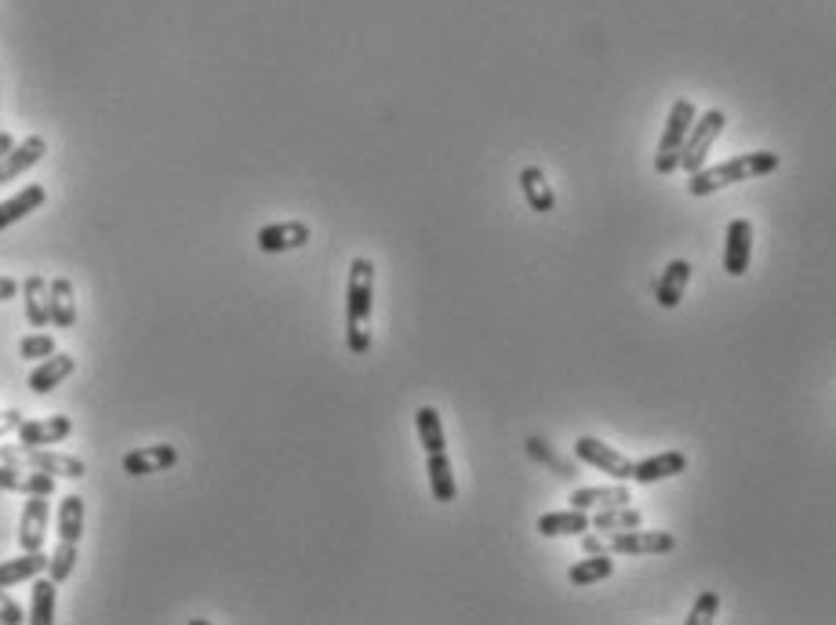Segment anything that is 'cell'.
Instances as JSON below:
<instances>
[{
    "mask_svg": "<svg viewBox=\"0 0 836 625\" xmlns=\"http://www.w3.org/2000/svg\"><path fill=\"white\" fill-rule=\"evenodd\" d=\"M19 426H22V411H15V408H11V411H4V415H0V436L15 433Z\"/></svg>",
    "mask_w": 836,
    "mask_h": 625,
    "instance_id": "d590c367",
    "label": "cell"
},
{
    "mask_svg": "<svg viewBox=\"0 0 836 625\" xmlns=\"http://www.w3.org/2000/svg\"><path fill=\"white\" fill-rule=\"evenodd\" d=\"M77 568V542H58L55 553L47 557V578H52L55 585H63L69 574H74Z\"/></svg>",
    "mask_w": 836,
    "mask_h": 625,
    "instance_id": "1f68e13d",
    "label": "cell"
},
{
    "mask_svg": "<svg viewBox=\"0 0 836 625\" xmlns=\"http://www.w3.org/2000/svg\"><path fill=\"white\" fill-rule=\"evenodd\" d=\"M0 462L11 466H26L37 469V473H52V477H66V480H84L88 477V466L74 455H58L52 447H22V444H8L0 447Z\"/></svg>",
    "mask_w": 836,
    "mask_h": 625,
    "instance_id": "277c9868",
    "label": "cell"
},
{
    "mask_svg": "<svg viewBox=\"0 0 836 625\" xmlns=\"http://www.w3.org/2000/svg\"><path fill=\"white\" fill-rule=\"evenodd\" d=\"M575 458H579V462H585V466L601 469V473H607L612 480L629 483L632 462H629L623 451H615L612 444L596 440V436H579V440H575Z\"/></svg>",
    "mask_w": 836,
    "mask_h": 625,
    "instance_id": "52a82bcc",
    "label": "cell"
},
{
    "mask_svg": "<svg viewBox=\"0 0 836 625\" xmlns=\"http://www.w3.org/2000/svg\"><path fill=\"white\" fill-rule=\"evenodd\" d=\"M0 491H11V494H52L58 491V477L52 473H37V469H26V466H11V462H0Z\"/></svg>",
    "mask_w": 836,
    "mask_h": 625,
    "instance_id": "30bf717a",
    "label": "cell"
},
{
    "mask_svg": "<svg viewBox=\"0 0 836 625\" xmlns=\"http://www.w3.org/2000/svg\"><path fill=\"white\" fill-rule=\"evenodd\" d=\"M632 494L623 480L607 483V488H579L571 491V510H607V505H629Z\"/></svg>",
    "mask_w": 836,
    "mask_h": 625,
    "instance_id": "d6986e66",
    "label": "cell"
},
{
    "mask_svg": "<svg viewBox=\"0 0 836 625\" xmlns=\"http://www.w3.org/2000/svg\"><path fill=\"white\" fill-rule=\"evenodd\" d=\"M47 516H52L47 494H30V502L22 505V516H19V546L22 549H44Z\"/></svg>",
    "mask_w": 836,
    "mask_h": 625,
    "instance_id": "5bb4252c",
    "label": "cell"
},
{
    "mask_svg": "<svg viewBox=\"0 0 836 625\" xmlns=\"http://www.w3.org/2000/svg\"><path fill=\"white\" fill-rule=\"evenodd\" d=\"M716 611H721V596H716L713 589H706V593H698L695 607H691L688 625H710L716 618Z\"/></svg>",
    "mask_w": 836,
    "mask_h": 625,
    "instance_id": "836d02e7",
    "label": "cell"
},
{
    "mask_svg": "<svg viewBox=\"0 0 836 625\" xmlns=\"http://www.w3.org/2000/svg\"><path fill=\"white\" fill-rule=\"evenodd\" d=\"M22 622H26V615H22V607L8 596V589L0 585V625H22Z\"/></svg>",
    "mask_w": 836,
    "mask_h": 625,
    "instance_id": "e575fe53",
    "label": "cell"
},
{
    "mask_svg": "<svg viewBox=\"0 0 836 625\" xmlns=\"http://www.w3.org/2000/svg\"><path fill=\"white\" fill-rule=\"evenodd\" d=\"M375 310V266L372 258H353L350 284H345V346L353 357H367L372 335L364 332L367 316Z\"/></svg>",
    "mask_w": 836,
    "mask_h": 625,
    "instance_id": "7a4b0ae2",
    "label": "cell"
},
{
    "mask_svg": "<svg viewBox=\"0 0 836 625\" xmlns=\"http://www.w3.org/2000/svg\"><path fill=\"white\" fill-rule=\"evenodd\" d=\"M415 429H418V444H422L426 455L433 451H448V440H444V422H440V411L422 404L415 411Z\"/></svg>",
    "mask_w": 836,
    "mask_h": 625,
    "instance_id": "4316f807",
    "label": "cell"
},
{
    "mask_svg": "<svg viewBox=\"0 0 836 625\" xmlns=\"http://www.w3.org/2000/svg\"><path fill=\"white\" fill-rule=\"evenodd\" d=\"M749 263H752V222L732 219L727 222V237H724V274L735 280L746 277Z\"/></svg>",
    "mask_w": 836,
    "mask_h": 625,
    "instance_id": "ba28073f",
    "label": "cell"
},
{
    "mask_svg": "<svg viewBox=\"0 0 836 625\" xmlns=\"http://www.w3.org/2000/svg\"><path fill=\"white\" fill-rule=\"evenodd\" d=\"M77 371V360L69 357V353H52V357H44V360H37V368L30 371V379H26V386L33 389L37 397H44V393H52L55 386H63L69 375Z\"/></svg>",
    "mask_w": 836,
    "mask_h": 625,
    "instance_id": "2e32d148",
    "label": "cell"
},
{
    "mask_svg": "<svg viewBox=\"0 0 836 625\" xmlns=\"http://www.w3.org/2000/svg\"><path fill=\"white\" fill-rule=\"evenodd\" d=\"M309 237H314V233H309L306 222H273V226H262L255 233V244H258V252H266V255H284V252L306 247Z\"/></svg>",
    "mask_w": 836,
    "mask_h": 625,
    "instance_id": "8fae6325",
    "label": "cell"
},
{
    "mask_svg": "<svg viewBox=\"0 0 836 625\" xmlns=\"http://www.w3.org/2000/svg\"><path fill=\"white\" fill-rule=\"evenodd\" d=\"M724 124H727L724 110H706L691 121V132L684 138V146H680V171L695 175L698 168H706V157L716 146V138L724 135Z\"/></svg>",
    "mask_w": 836,
    "mask_h": 625,
    "instance_id": "5b68a950",
    "label": "cell"
},
{
    "mask_svg": "<svg viewBox=\"0 0 836 625\" xmlns=\"http://www.w3.org/2000/svg\"><path fill=\"white\" fill-rule=\"evenodd\" d=\"M535 531L542 538H575L590 531V513L585 510H564V513H546L535 521Z\"/></svg>",
    "mask_w": 836,
    "mask_h": 625,
    "instance_id": "603a6c76",
    "label": "cell"
},
{
    "mask_svg": "<svg viewBox=\"0 0 836 625\" xmlns=\"http://www.w3.org/2000/svg\"><path fill=\"white\" fill-rule=\"evenodd\" d=\"M517 182H520V193H524V200H528V208L535 211V215H553V211H557V193H553V186H549L542 168L528 164V168H520Z\"/></svg>",
    "mask_w": 836,
    "mask_h": 625,
    "instance_id": "e0dca14e",
    "label": "cell"
},
{
    "mask_svg": "<svg viewBox=\"0 0 836 625\" xmlns=\"http://www.w3.org/2000/svg\"><path fill=\"white\" fill-rule=\"evenodd\" d=\"M426 477H429V491H433L437 502H455L459 499V483H455V469H451L448 451H433L426 455Z\"/></svg>",
    "mask_w": 836,
    "mask_h": 625,
    "instance_id": "ffe728a7",
    "label": "cell"
},
{
    "mask_svg": "<svg viewBox=\"0 0 836 625\" xmlns=\"http://www.w3.org/2000/svg\"><path fill=\"white\" fill-rule=\"evenodd\" d=\"M84 535V499L80 494H66L58 502V542H80Z\"/></svg>",
    "mask_w": 836,
    "mask_h": 625,
    "instance_id": "4dcf8cb0",
    "label": "cell"
},
{
    "mask_svg": "<svg viewBox=\"0 0 836 625\" xmlns=\"http://www.w3.org/2000/svg\"><path fill=\"white\" fill-rule=\"evenodd\" d=\"M590 527L596 531V535H618V531L644 527V513L632 510V505H607V510H596Z\"/></svg>",
    "mask_w": 836,
    "mask_h": 625,
    "instance_id": "484cf974",
    "label": "cell"
},
{
    "mask_svg": "<svg viewBox=\"0 0 836 625\" xmlns=\"http://www.w3.org/2000/svg\"><path fill=\"white\" fill-rule=\"evenodd\" d=\"M47 310H52V324L63 327V332H69V327L77 324V294H74V284H69V277H55L52 284H47Z\"/></svg>",
    "mask_w": 836,
    "mask_h": 625,
    "instance_id": "7402d4cb",
    "label": "cell"
},
{
    "mask_svg": "<svg viewBox=\"0 0 836 625\" xmlns=\"http://www.w3.org/2000/svg\"><path fill=\"white\" fill-rule=\"evenodd\" d=\"M47 200V190L41 182L26 186V190H19L11 200H0V233H4L8 226H15V222L30 219L33 211H37L41 204Z\"/></svg>",
    "mask_w": 836,
    "mask_h": 625,
    "instance_id": "44dd1931",
    "label": "cell"
},
{
    "mask_svg": "<svg viewBox=\"0 0 836 625\" xmlns=\"http://www.w3.org/2000/svg\"><path fill=\"white\" fill-rule=\"evenodd\" d=\"M612 574H615V560L607 557V553H585L579 563H571L568 582L571 585H596V582H604V578H612Z\"/></svg>",
    "mask_w": 836,
    "mask_h": 625,
    "instance_id": "83f0119b",
    "label": "cell"
},
{
    "mask_svg": "<svg viewBox=\"0 0 836 625\" xmlns=\"http://www.w3.org/2000/svg\"><path fill=\"white\" fill-rule=\"evenodd\" d=\"M58 349V342H55V335H47V332H33V335H26L19 342V357L22 360H44V357H52V353Z\"/></svg>",
    "mask_w": 836,
    "mask_h": 625,
    "instance_id": "d6a6232c",
    "label": "cell"
},
{
    "mask_svg": "<svg viewBox=\"0 0 836 625\" xmlns=\"http://www.w3.org/2000/svg\"><path fill=\"white\" fill-rule=\"evenodd\" d=\"M44 571H47V557H44V553L41 549H22V557L0 563V585L11 589V585H19V582H33V578L44 574Z\"/></svg>",
    "mask_w": 836,
    "mask_h": 625,
    "instance_id": "cb8c5ba5",
    "label": "cell"
},
{
    "mask_svg": "<svg viewBox=\"0 0 836 625\" xmlns=\"http://www.w3.org/2000/svg\"><path fill=\"white\" fill-rule=\"evenodd\" d=\"M19 294V284L11 277H0V302H11Z\"/></svg>",
    "mask_w": 836,
    "mask_h": 625,
    "instance_id": "8d00e7d4",
    "label": "cell"
},
{
    "mask_svg": "<svg viewBox=\"0 0 836 625\" xmlns=\"http://www.w3.org/2000/svg\"><path fill=\"white\" fill-rule=\"evenodd\" d=\"M680 473H688V455L684 451H662L651 458H640L632 462V483H659V480H673Z\"/></svg>",
    "mask_w": 836,
    "mask_h": 625,
    "instance_id": "9a60e30c",
    "label": "cell"
},
{
    "mask_svg": "<svg viewBox=\"0 0 836 625\" xmlns=\"http://www.w3.org/2000/svg\"><path fill=\"white\" fill-rule=\"evenodd\" d=\"M19 291H22V302H26L30 327H47V324H52V310H47V280L33 274V277L22 280Z\"/></svg>",
    "mask_w": 836,
    "mask_h": 625,
    "instance_id": "d4e9b609",
    "label": "cell"
},
{
    "mask_svg": "<svg viewBox=\"0 0 836 625\" xmlns=\"http://www.w3.org/2000/svg\"><path fill=\"white\" fill-rule=\"evenodd\" d=\"M782 157L771 149H752V153H738V157L713 164V168H698L695 175H688V193L691 197H713L716 190H727V186H738L746 179H763V175L779 171Z\"/></svg>",
    "mask_w": 836,
    "mask_h": 625,
    "instance_id": "6da1fadb",
    "label": "cell"
},
{
    "mask_svg": "<svg viewBox=\"0 0 836 625\" xmlns=\"http://www.w3.org/2000/svg\"><path fill=\"white\" fill-rule=\"evenodd\" d=\"M524 447H528V455L535 458V462L549 466V473H557L560 480H571V483L579 480V466L568 462V458H560L553 447L542 440V436H528V444H524Z\"/></svg>",
    "mask_w": 836,
    "mask_h": 625,
    "instance_id": "f546056e",
    "label": "cell"
},
{
    "mask_svg": "<svg viewBox=\"0 0 836 625\" xmlns=\"http://www.w3.org/2000/svg\"><path fill=\"white\" fill-rule=\"evenodd\" d=\"M11 146H15V138H11L8 132H0V157H4V153H8Z\"/></svg>",
    "mask_w": 836,
    "mask_h": 625,
    "instance_id": "74e56055",
    "label": "cell"
},
{
    "mask_svg": "<svg viewBox=\"0 0 836 625\" xmlns=\"http://www.w3.org/2000/svg\"><path fill=\"white\" fill-rule=\"evenodd\" d=\"M0 494H4V491H0Z\"/></svg>",
    "mask_w": 836,
    "mask_h": 625,
    "instance_id": "f35d334b",
    "label": "cell"
},
{
    "mask_svg": "<svg viewBox=\"0 0 836 625\" xmlns=\"http://www.w3.org/2000/svg\"><path fill=\"white\" fill-rule=\"evenodd\" d=\"M44 153H47V143H44L41 135H30V138H22V143H15V146L4 153V157H0V186L15 182L19 175H26L30 168H37V164L44 160Z\"/></svg>",
    "mask_w": 836,
    "mask_h": 625,
    "instance_id": "4fadbf2b",
    "label": "cell"
},
{
    "mask_svg": "<svg viewBox=\"0 0 836 625\" xmlns=\"http://www.w3.org/2000/svg\"><path fill=\"white\" fill-rule=\"evenodd\" d=\"M55 600H58V585L52 578L37 574L33 578V593H30V618L33 625H52L55 622Z\"/></svg>",
    "mask_w": 836,
    "mask_h": 625,
    "instance_id": "f1b7e54d",
    "label": "cell"
},
{
    "mask_svg": "<svg viewBox=\"0 0 836 625\" xmlns=\"http://www.w3.org/2000/svg\"><path fill=\"white\" fill-rule=\"evenodd\" d=\"M698 116L695 102L691 99H676L673 110H669L666 116V132L659 138V153H654V171L659 175H673L680 171V146H684V138L691 132V121Z\"/></svg>",
    "mask_w": 836,
    "mask_h": 625,
    "instance_id": "8992f818",
    "label": "cell"
},
{
    "mask_svg": "<svg viewBox=\"0 0 836 625\" xmlns=\"http://www.w3.org/2000/svg\"><path fill=\"white\" fill-rule=\"evenodd\" d=\"M19 444L22 447H52L63 444L69 433H74V418L69 415H47V418H22Z\"/></svg>",
    "mask_w": 836,
    "mask_h": 625,
    "instance_id": "7c38bea8",
    "label": "cell"
},
{
    "mask_svg": "<svg viewBox=\"0 0 836 625\" xmlns=\"http://www.w3.org/2000/svg\"><path fill=\"white\" fill-rule=\"evenodd\" d=\"M688 284H691V263L688 258H673V263L662 269L659 284H654V299H659L662 310H676Z\"/></svg>",
    "mask_w": 836,
    "mask_h": 625,
    "instance_id": "ac0fdd59",
    "label": "cell"
},
{
    "mask_svg": "<svg viewBox=\"0 0 836 625\" xmlns=\"http://www.w3.org/2000/svg\"><path fill=\"white\" fill-rule=\"evenodd\" d=\"M676 538L669 531H618V535H582V553H607V557H659L673 553Z\"/></svg>",
    "mask_w": 836,
    "mask_h": 625,
    "instance_id": "3957f363",
    "label": "cell"
},
{
    "mask_svg": "<svg viewBox=\"0 0 836 625\" xmlns=\"http://www.w3.org/2000/svg\"><path fill=\"white\" fill-rule=\"evenodd\" d=\"M175 466H178V447H172V444H146V447H135V451L124 455L128 477L167 473V469H175Z\"/></svg>",
    "mask_w": 836,
    "mask_h": 625,
    "instance_id": "9c48e42d",
    "label": "cell"
}]
</instances>
